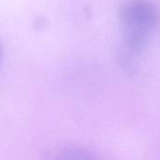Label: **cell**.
<instances>
[{"mask_svg": "<svg viewBox=\"0 0 160 160\" xmlns=\"http://www.w3.org/2000/svg\"><path fill=\"white\" fill-rule=\"evenodd\" d=\"M122 37L118 50L142 58L160 22L158 8L150 0H125L117 9Z\"/></svg>", "mask_w": 160, "mask_h": 160, "instance_id": "obj_1", "label": "cell"}, {"mask_svg": "<svg viewBox=\"0 0 160 160\" xmlns=\"http://www.w3.org/2000/svg\"><path fill=\"white\" fill-rule=\"evenodd\" d=\"M55 160H99L90 150L81 146H68L57 154Z\"/></svg>", "mask_w": 160, "mask_h": 160, "instance_id": "obj_2", "label": "cell"}, {"mask_svg": "<svg viewBox=\"0 0 160 160\" xmlns=\"http://www.w3.org/2000/svg\"><path fill=\"white\" fill-rule=\"evenodd\" d=\"M1 57H2V49H1V46H0V60H1Z\"/></svg>", "mask_w": 160, "mask_h": 160, "instance_id": "obj_3", "label": "cell"}]
</instances>
